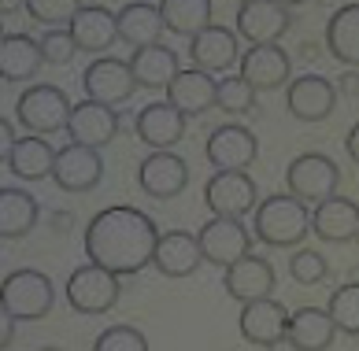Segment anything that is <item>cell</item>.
<instances>
[{
	"label": "cell",
	"instance_id": "obj_1",
	"mask_svg": "<svg viewBox=\"0 0 359 351\" xmlns=\"http://www.w3.org/2000/svg\"><path fill=\"white\" fill-rule=\"evenodd\" d=\"M159 245V229L144 211L115 204L93 214L82 237L86 259L115 270L118 277H134L144 266H152Z\"/></svg>",
	"mask_w": 359,
	"mask_h": 351
},
{
	"label": "cell",
	"instance_id": "obj_2",
	"mask_svg": "<svg viewBox=\"0 0 359 351\" xmlns=\"http://www.w3.org/2000/svg\"><path fill=\"white\" fill-rule=\"evenodd\" d=\"M252 229L267 248H297L311 233V207L292 193H271L252 211Z\"/></svg>",
	"mask_w": 359,
	"mask_h": 351
},
{
	"label": "cell",
	"instance_id": "obj_3",
	"mask_svg": "<svg viewBox=\"0 0 359 351\" xmlns=\"http://www.w3.org/2000/svg\"><path fill=\"white\" fill-rule=\"evenodd\" d=\"M71 111H74V104L67 100L63 85H52V82H37L30 89H22L15 100V123L26 133H41V137L67 130Z\"/></svg>",
	"mask_w": 359,
	"mask_h": 351
},
{
	"label": "cell",
	"instance_id": "obj_4",
	"mask_svg": "<svg viewBox=\"0 0 359 351\" xmlns=\"http://www.w3.org/2000/svg\"><path fill=\"white\" fill-rule=\"evenodd\" d=\"M123 296V277L100 263L74 266L67 277V307L78 315H108Z\"/></svg>",
	"mask_w": 359,
	"mask_h": 351
},
{
	"label": "cell",
	"instance_id": "obj_5",
	"mask_svg": "<svg viewBox=\"0 0 359 351\" xmlns=\"http://www.w3.org/2000/svg\"><path fill=\"white\" fill-rule=\"evenodd\" d=\"M52 303H56V289L41 270H11L0 285V307L11 310L19 322H41Z\"/></svg>",
	"mask_w": 359,
	"mask_h": 351
},
{
	"label": "cell",
	"instance_id": "obj_6",
	"mask_svg": "<svg viewBox=\"0 0 359 351\" xmlns=\"http://www.w3.org/2000/svg\"><path fill=\"white\" fill-rule=\"evenodd\" d=\"M285 185H289V193L297 200H304V204H323L326 196L337 193L341 167L330 156H323V152H304L297 159H289Z\"/></svg>",
	"mask_w": 359,
	"mask_h": 351
},
{
	"label": "cell",
	"instance_id": "obj_7",
	"mask_svg": "<svg viewBox=\"0 0 359 351\" xmlns=\"http://www.w3.org/2000/svg\"><path fill=\"white\" fill-rule=\"evenodd\" d=\"M196 237H201L204 263L222 266V270L237 263L241 255H248L252 245H256V229H248L245 219H226V214H211Z\"/></svg>",
	"mask_w": 359,
	"mask_h": 351
},
{
	"label": "cell",
	"instance_id": "obj_8",
	"mask_svg": "<svg viewBox=\"0 0 359 351\" xmlns=\"http://www.w3.org/2000/svg\"><path fill=\"white\" fill-rule=\"evenodd\" d=\"M104 178V156L100 148H89V144H63L56 148V167H52V181L56 188L71 196H82V193H93Z\"/></svg>",
	"mask_w": 359,
	"mask_h": 351
},
{
	"label": "cell",
	"instance_id": "obj_9",
	"mask_svg": "<svg viewBox=\"0 0 359 351\" xmlns=\"http://www.w3.org/2000/svg\"><path fill=\"white\" fill-rule=\"evenodd\" d=\"M204 204L211 207V214L245 219L259 207V188L245 170H215L204 185Z\"/></svg>",
	"mask_w": 359,
	"mask_h": 351
},
{
	"label": "cell",
	"instance_id": "obj_10",
	"mask_svg": "<svg viewBox=\"0 0 359 351\" xmlns=\"http://www.w3.org/2000/svg\"><path fill=\"white\" fill-rule=\"evenodd\" d=\"M82 89L89 100H100V104H126L134 92L141 89L137 78H134V67L130 60H115V56H100L93 60L86 71H82Z\"/></svg>",
	"mask_w": 359,
	"mask_h": 351
},
{
	"label": "cell",
	"instance_id": "obj_11",
	"mask_svg": "<svg viewBox=\"0 0 359 351\" xmlns=\"http://www.w3.org/2000/svg\"><path fill=\"white\" fill-rule=\"evenodd\" d=\"M289 318L292 315L285 310V303H278L274 296H263V300L241 303L237 329L256 347H282V344H289Z\"/></svg>",
	"mask_w": 359,
	"mask_h": 351
},
{
	"label": "cell",
	"instance_id": "obj_12",
	"mask_svg": "<svg viewBox=\"0 0 359 351\" xmlns=\"http://www.w3.org/2000/svg\"><path fill=\"white\" fill-rule=\"evenodd\" d=\"M137 185L149 200H175L189 185V163L178 152H170V148H156L152 156L141 159Z\"/></svg>",
	"mask_w": 359,
	"mask_h": 351
},
{
	"label": "cell",
	"instance_id": "obj_13",
	"mask_svg": "<svg viewBox=\"0 0 359 351\" xmlns=\"http://www.w3.org/2000/svg\"><path fill=\"white\" fill-rule=\"evenodd\" d=\"M204 156L215 170H248L259 156V141L248 126L226 123V126H215L208 133Z\"/></svg>",
	"mask_w": 359,
	"mask_h": 351
},
{
	"label": "cell",
	"instance_id": "obj_14",
	"mask_svg": "<svg viewBox=\"0 0 359 351\" xmlns=\"http://www.w3.org/2000/svg\"><path fill=\"white\" fill-rule=\"evenodd\" d=\"M292 15L278 0H248L237 8V37H245L248 45H278L289 34Z\"/></svg>",
	"mask_w": 359,
	"mask_h": 351
},
{
	"label": "cell",
	"instance_id": "obj_15",
	"mask_svg": "<svg viewBox=\"0 0 359 351\" xmlns=\"http://www.w3.org/2000/svg\"><path fill=\"white\" fill-rule=\"evenodd\" d=\"M285 107L300 123H323L337 107V85L323 74H300L285 85Z\"/></svg>",
	"mask_w": 359,
	"mask_h": 351
},
{
	"label": "cell",
	"instance_id": "obj_16",
	"mask_svg": "<svg viewBox=\"0 0 359 351\" xmlns=\"http://www.w3.org/2000/svg\"><path fill=\"white\" fill-rule=\"evenodd\" d=\"M222 289L230 300L237 303H252V300H263V296H274L278 289V274H274V266L263 259V255H241L237 263L226 266V274H222Z\"/></svg>",
	"mask_w": 359,
	"mask_h": 351
},
{
	"label": "cell",
	"instance_id": "obj_17",
	"mask_svg": "<svg viewBox=\"0 0 359 351\" xmlns=\"http://www.w3.org/2000/svg\"><path fill=\"white\" fill-rule=\"evenodd\" d=\"M118 130H123V118L111 104H100V100H82L74 104V111L67 118V137L78 144H89V148H108Z\"/></svg>",
	"mask_w": 359,
	"mask_h": 351
},
{
	"label": "cell",
	"instance_id": "obj_18",
	"mask_svg": "<svg viewBox=\"0 0 359 351\" xmlns=\"http://www.w3.org/2000/svg\"><path fill=\"white\" fill-rule=\"evenodd\" d=\"M189 63L208 74H226L230 67L241 63V37H237V30L211 22L208 30L189 37Z\"/></svg>",
	"mask_w": 359,
	"mask_h": 351
},
{
	"label": "cell",
	"instance_id": "obj_19",
	"mask_svg": "<svg viewBox=\"0 0 359 351\" xmlns=\"http://www.w3.org/2000/svg\"><path fill=\"white\" fill-rule=\"evenodd\" d=\"M241 78L256 92H271L292 82V60L282 45H252L241 56Z\"/></svg>",
	"mask_w": 359,
	"mask_h": 351
},
{
	"label": "cell",
	"instance_id": "obj_20",
	"mask_svg": "<svg viewBox=\"0 0 359 351\" xmlns=\"http://www.w3.org/2000/svg\"><path fill=\"white\" fill-rule=\"evenodd\" d=\"M71 37L78 52H89V56H104L115 41H118V11L104 8V4H82V11L71 19Z\"/></svg>",
	"mask_w": 359,
	"mask_h": 351
},
{
	"label": "cell",
	"instance_id": "obj_21",
	"mask_svg": "<svg viewBox=\"0 0 359 351\" xmlns=\"http://www.w3.org/2000/svg\"><path fill=\"white\" fill-rule=\"evenodd\" d=\"M311 233L326 245H348L359 237V204L348 196H326L311 211Z\"/></svg>",
	"mask_w": 359,
	"mask_h": 351
},
{
	"label": "cell",
	"instance_id": "obj_22",
	"mask_svg": "<svg viewBox=\"0 0 359 351\" xmlns=\"http://www.w3.org/2000/svg\"><path fill=\"white\" fill-rule=\"evenodd\" d=\"M134 133L149 148H175L185 137V115L170 100H152L144 104L134 118Z\"/></svg>",
	"mask_w": 359,
	"mask_h": 351
},
{
	"label": "cell",
	"instance_id": "obj_23",
	"mask_svg": "<svg viewBox=\"0 0 359 351\" xmlns=\"http://www.w3.org/2000/svg\"><path fill=\"white\" fill-rule=\"evenodd\" d=\"M201 263H204V252H201V237L196 233H189V229H167V233H159L152 266L163 277H189V274H196Z\"/></svg>",
	"mask_w": 359,
	"mask_h": 351
},
{
	"label": "cell",
	"instance_id": "obj_24",
	"mask_svg": "<svg viewBox=\"0 0 359 351\" xmlns=\"http://www.w3.org/2000/svg\"><path fill=\"white\" fill-rule=\"evenodd\" d=\"M215 92H219L215 74L201 71V67H189V71H182L175 82L167 85V100L175 104L185 118H196V115H208L211 107H215Z\"/></svg>",
	"mask_w": 359,
	"mask_h": 351
},
{
	"label": "cell",
	"instance_id": "obj_25",
	"mask_svg": "<svg viewBox=\"0 0 359 351\" xmlns=\"http://www.w3.org/2000/svg\"><path fill=\"white\" fill-rule=\"evenodd\" d=\"M167 34L163 11L152 0H130L118 11V41H126L130 48H144V45H159V37Z\"/></svg>",
	"mask_w": 359,
	"mask_h": 351
},
{
	"label": "cell",
	"instance_id": "obj_26",
	"mask_svg": "<svg viewBox=\"0 0 359 351\" xmlns=\"http://www.w3.org/2000/svg\"><path fill=\"white\" fill-rule=\"evenodd\" d=\"M45 67V52L41 41L26 34H8L4 30V41H0V78L4 85H19V82H30V78Z\"/></svg>",
	"mask_w": 359,
	"mask_h": 351
},
{
	"label": "cell",
	"instance_id": "obj_27",
	"mask_svg": "<svg viewBox=\"0 0 359 351\" xmlns=\"http://www.w3.org/2000/svg\"><path fill=\"white\" fill-rule=\"evenodd\" d=\"M337 333L341 329H337L334 315L323 307H300L289 318V347H297V351H326V347H334Z\"/></svg>",
	"mask_w": 359,
	"mask_h": 351
},
{
	"label": "cell",
	"instance_id": "obj_28",
	"mask_svg": "<svg viewBox=\"0 0 359 351\" xmlns=\"http://www.w3.org/2000/svg\"><path fill=\"white\" fill-rule=\"evenodd\" d=\"M130 67H134V78L141 89H167L175 78L182 74V60L175 48H167L163 41L159 45H144V48H134L130 56Z\"/></svg>",
	"mask_w": 359,
	"mask_h": 351
},
{
	"label": "cell",
	"instance_id": "obj_29",
	"mask_svg": "<svg viewBox=\"0 0 359 351\" xmlns=\"http://www.w3.org/2000/svg\"><path fill=\"white\" fill-rule=\"evenodd\" d=\"M4 167L22 181H41L52 178V167H56V148H52L41 133H26L15 141L11 156L4 159Z\"/></svg>",
	"mask_w": 359,
	"mask_h": 351
},
{
	"label": "cell",
	"instance_id": "obj_30",
	"mask_svg": "<svg viewBox=\"0 0 359 351\" xmlns=\"http://www.w3.org/2000/svg\"><path fill=\"white\" fill-rule=\"evenodd\" d=\"M41 222V207L26 188H0V237L4 240H22L34 233Z\"/></svg>",
	"mask_w": 359,
	"mask_h": 351
},
{
	"label": "cell",
	"instance_id": "obj_31",
	"mask_svg": "<svg viewBox=\"0 0 359 351\" xmlns=\"http://www.w3.org/2000/svg\"><path fill=\"white\" fill-rule=\"evenodd\" d=\"M326 52L344 67L359 71V0L337 8L326 22Z\"/></svg>",
	"mask_w": 359,
	"mask_h": 351
},
{
	"label": "cell",
	"instance_id": "obj_32",
	"mask_svg": "<svg viewBox=\"0 0 359 351\" xmlns=\"http://www.w3.org/2000/svg\"><path fill=\"white\" fill-rule=\"evenodd\" d=\"M159 11L175 37H196L211 26V0H159Z\"/></svg>",
	"mask_w": 359,
	"mask_h": 351
},
{
	"label": "cell",
	"instance_id": "obj_33",
	"mask_svg": "<svg viewBox=\"0 0 359 351\" xmlns=\"http://www.w3.org/2000/svg\"><path fill=\"white\" fill-rule=\"evenodd\" d=\"M326 310L334 315L337 329H341L344 336H355V340H359V281H348V285L334 289Z\"/></svg>",
	"mask_w": 359,
	"mask_h": 351
},
{
	"label": "cell",
	"instance_id": "obj_34",
	"mask_svg": "<svg viewBox=\"0 0 359 351\" xmlns=\"http://www.w3.org/2000/svg\"><path fill=\"white\" fill-rule=\"evenodd\" d=\"M215 107L222 115H248L252 107H256V89H252L241 74H226V78H219Z\"/></svg>",
	"mask_w": 359,
	"mask_h": 351
},
{
	"label": "cell",
	"instance_id": "obj_35",
	"mask_svg": "<svg viewBox=\"0 0 359 351\" xmlns=\"http://www.w3.org/2000/svg\"><path fill=\"white\" fill-rule=\"evenodd\" d=\"M289 277L297 281V285H304V289H311V285H318V281H326V277H330L326 255L315 252V248L292 252V255H289Z\"/></svg>",
	"mask_w": 359,
	"mask_h": 351
},
{
	"label": "cell",
	"instance_id": "obj_36",
	"mask_svg": "<svg viewBox=\"0 0 359 351\" xmlns=\"http://www.w3.org/2000/svg\"><path fill=\"white\" fill-rule=\"evenodd\" d=\"M82 11V0H26V15L37 26H71Z\"/></svg>",
	"mask_w": 359,
	"mask_h": 351
},
{
	"label": "cell",
	"instance_id": "obj_37",
	"mask_svg": "<svg viewBox=\"0 0 359 351\" xmlns=\"http://www.w3.org/2000/svg\"><path fill=\"white\" fill-rule=\"evenodd\" d=\"M97 351H149V336L137 326H108L97 336Z\"/></svg>",
	"mask_w": 359,
	"mask_h": 351
},
{
	"label": "cell",
	"instance_id": "obj_38",
	"mask_svg": "<svg viewBox=\"0 0 359 351\" xmlns=\"http://www.w3.org/2000/svg\"><path fill=\"white\" fill-rule=\"evenodd\" d=\"M37 41H41V52H45V63H48V67H71L74 52H78L71 30H60V26H52V30H45L41 37H37Z\"/></svg>",
	"mask_w": 359,
	"mask_h": 351
},
{
	"label": "cell",
	"instance_id": "obj_39",
	"mask_svg": "<svg viewBox=\"0 0 359 351\" xmlns=\"http://www.w3.org/2000/svg\"><path fill=\"white\" fill-rule=\"evenodd\" d=\"M15 315H11V310H4V307H0V326H4V329H0V347H11V340H15Z\"/></svg>",
	"mask_w": 359,
	"mask_h": 351
},
{
	"label": "cell",
	"instance_id": "obj_40",
	"mask_svg": "<svg viewBox=\"0 0 359 351\" xmlns=\"http://www.w3.org/2000/svg\"><path fill=\"white\" fill-rule=\"evenodd\" d=\"M15 126H11L8 123V118H4V123H0V159H8L11 156V148H15Z\"/></svg>",
	"mask_w": 359,
	"mask_h": 351
},
{
	"label": "cell",
	"instance_id": "obj_41",
	"mask_svg": "<svg viewBox=\"0 0 359 351\" xmlns=\"http://www.w3.org/2000/svg\"><path fill=\"white\" fill-rule=\"evenodd\" d=\"M337 89L344 92V97H359V71L355 67H348V71L337 78Z\"/></svg>",
	"mask_w": 359,
	"mask_h": 351
},
{
	"label": "cell",
	"instance_id": "obj_42",
	"mask_svg": "<svg viewBox=\"0 0 359 351\" xmlns=\"http://www.w3.org/2000/svg\"><path fill=\"white\" fill-rule=\"evenodd\" d=\"M344 152H348V159L359 167V123H355L348 133H344Z\"/></svg>",
	"mask_w": 359,
	"mask_h": 351
},
{
	"label": "cell",
	"instance_id": "obj_43",
	"mask_svg": "<svg viewBox=\"0 0 359 351\" xmlns=\"http://www.w3.org/2000/svg\"><path fill=\"white\" fill-rule=\"evenodd\" d=\"M19 8H26V0H0V11H4V19H8V15H15Z\"/></svg>",
	"mask_w": 359,
	"mask_h": 351
},
{
	"label": "cell",
	"instance_id": "obj_44",
	"mask_svg": "<svg viewBox=\"0 0 359 351\" xmlns=\"http://www.w3.org/2000/svg\"><path fill=\"white\" fill-rule=\"evenodd\" d=\"M282 8H300V4H308V0H278Z\"/></svg>",
	"mask_w": 359,
	"mask_h": 351
},
{
	"label": "cell",
	"instance_id": "obj_45",
	"mask_svg": "<svg viewBox=\"0 0 359 351\" xmlns=\"http://www.w3.org/2000/svg\"><path fill=\"white\" fill-rule=\"evenodd\" d=\"M233 4H248V0H233Z\"/></svg>",
	"mask_w": 359,
	"mask_h": 351
},
{
	"label": "cell",
	"instance_id": "obj_46",
	"mask_svg": "<svg viewBox=\"0 0 359 351\" xmlns=\"http://www.w3.org/2000/svg\"><path fill=\"white\" fill-rule=\"evenodd\" d=\"M355 248H359V237H355Z\"/></svg>",
	"mask_w": 359,
	"mask_h": 351
}]
</instances>
